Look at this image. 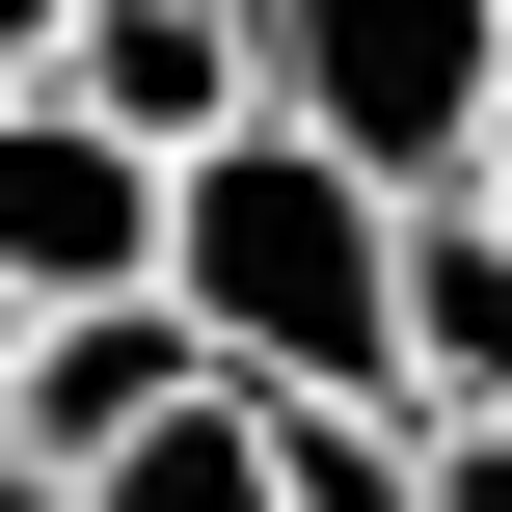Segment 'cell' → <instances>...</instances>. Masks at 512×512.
Instances as JSON below:
<instances>
[{
	"instance_id": "obj_12",
	"label": "cell",
	"mask_w": 512,
	"mask_h": 512,
	"mask_svg": "<svg viewBox=\"0 0 512 512\" xmlns=\"http://www.w3.org/2000/svg\"><path fill=\"white\" fill-rule=\"evenodd\" d=\"M0 512H81V486H54V459H0Z\"/></svg>"
},
{
	"instance_id": "obj_9",
	"label": "cell",
	"mask_w": 512,
	"mask_h": 512,
	"mask_svg": "<svg viewBox=\"0 0 512 512\" xmlns=\"http://www.w3.org/2000/svg\"><path fill=\"white\" fill-rule=\"evenodd\" d=\"M432 432V512H512V432H459V405H405Z\"/></svg>"
},
{
	"instance_id": "obj_1",
	"label": "cell",
	"mask_w": 512,
	"mask_h": 512,
	"mask_svg": "<svg viewBox=\"0 0 512 512\" xmlns=\"http://www.w3.org/2000/svg\"><path fill=\"white\" fill-rule=\"evenodd\" d=\"M162 297L243 405H405V189L324 162L297 108H243L216 162H162Z\"/></svg>"
},
{
	"instance_id": "obj_10",
	"label": "cell",
	"mask_w": 512,
	"mask_h": 512,
	"mask_svg": "<svg viewBox=\"0 0 512 512\" xmlns=\"http://www.w3.org/2000/svg\"><path fill=\"white\" fill-rule=\"evenodd\" d=\"M0 81H54V0H0Z\"/></svg>"
},
{
	"instance_id": "obj_2",
	"label": "cell",
	"mask_w": 512,
	"mask_h": 512,
	"mask_svg": "<svg viewBox=\"0 0 512 512\" xmlns=\"http://www.w3.org/2000/svg\"><path fill=\"white\" fill-rule=\"evenodd\" d=\"M270 108L378 189H486V108H512V0H243Z\"/></svg>"
},
{
	"instance_id": "obj_3",
	"label": "cell",
	"mask_w": 512,
	"mask_h": 512,
	"mask_svg": "<svg viewBox=\"0 0 512 512\" xmlns=\"http://www.w3.org/2000/svg\"><path fill=\"white\" fill-rule=\"evenodd\" d=\"M0 297H27V324L162 297V162H135L108 108H54V81H0Z\"/></svg>"
},
{
	"instance_id": "obj_7",
	"label": "cell",
	"mask_w": 512,
	"mask_h": 512,
	"mask_svg": "<svg viewBox=\"0 0 512 512\" xmlns=\"http://www.w3.org/2000/svg\"><path fill=\"white\" fill-rule=\"evenodd\" d=\"M81 512H297V486H270V405L216 378V405H162L135 459H81Z\"/></svg>"
},
{
	"instance_id": "obj_4",
	"label": "cell",
	"mask_w": 512,
	"mask_h": 512,
	"mask_svg": "<svg viewBox=\"0 0 512 512\" xmlns=\"http://www.w3.org/2000/svg\"><path fill=\"white\" fill-rule=\"evenodd\" d=\"M54 108H108L135 162H216L270 108V54H243V0H54Z\"/></svg>"
},
{
	"instance_id": "obj_11",
	"label": "cell",
	"mask_w": 512,
	"mask_h": 512,
	"mask_svg": "<svg viewBox=\"0 0 512 512\" xmlns=\"http://www.w3.org/2000/svg\"><path fill=\"white\" fill-rule=\"evenodd\" d=\"M0 432H27V297H0Z\"/></svg>"
},
{
	"instance_id": "obj_13",
	"label": "cell",
	"mask_w": 512,
	"mask_h": 512,
	"mask_svg": "<svg viewBox=\"0 0 512 512\" xmlns=\"http://www.w3.org/2000/svg\"><path fill=\"white\" fill-rule=\"evenodd\" d=\"M486 216H512V108H486Z\"/></svg>"
},
{
	"instance_id": "obj_6",
	"label": "cell",
	"mask_w": 512,
	"mask_h": 512,
	"mask_svg": "<svg viewBox=\"0 0 512 512\" xmlns=\"http://www.w3.org/2000/svg\"><path fill=\"white\" fill-rule=\"evenodd\" d=\"M405 405L512 432V216L486 189H405Z\"/></svg>"
},
{
	"instance_id": "obj_5",
	"label": "cell",
	"mask_w": 512,
	"mask_h": 512,
	"mask_svg": "<svg viewBox=\"0 0 512 512\" xmlns=\"http://www.w3.org/2000/svg\"><path fill=\"white\" fill-rule=\"evenodd\" d=\"M162 405H216L189 297H81V324H27V432H0V459H54V486H81V459H135Z\"/></svg>"
},
{
	"instance_id": "obj_8",
	"label": "cell",
	"mask_w": 512,
	"mask_h": 512,
	"mask_svg": "<svg viewBox=\"0 0 512 512\" xmlns=\"http://www.w3.org/2000/svg\"><path fill=\"white\" fill-rule=\"evenodd\" d=\"M270 486L297 512H432V432L405 405H270Z\"/></svg>"
}]
</instances>
